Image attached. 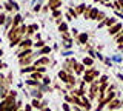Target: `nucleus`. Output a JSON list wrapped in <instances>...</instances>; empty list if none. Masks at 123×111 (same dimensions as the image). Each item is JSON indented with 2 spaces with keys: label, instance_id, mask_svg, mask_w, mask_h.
I'll list each match as a JSON object with an SVG mask.
<instances>
[{
  "label": "nucleus",
  "instance_id": "a18cd8bd",
  "mask_svg": "<svg viewBox=\"0 0 123 111\" xmlns=\"http://www.w3.org/2000/svg\"><path fill=\"white\" fill-rule=\"evenodd\" d=\"M62 46H63L65 49H71L72 45H71V42H62Z\"/></svg>",
  "mask_w": 123,
  "mask_h": 111
},
{
  "label": "nucleus",
  "instance_id": "bf43d9fd",
  "mask_svg": "<svg viewBox=\"0 0 123 111\" xmlns=\"http://www.w3.org/2000/svg\"><path fill=\"white\" fill-rule=\"evenodd\" d=\"M18 111H23V110H18Z\"/></svg>",
  "mask_w": 123,
  "mask_h": 111
},
{
  "label": "nucleus",
  "instance_id": "0eeeda50",
  "mask_svg": "<svg viewBox=\"0 0 123 111\" xmlns=\"http://www.w3.org/2000/svg\"><path fill=\"white\" fill-rule=\"evenodd\" d=\"M115 23H117V19H115V17H106L103 22H100V23H98L97 29H100V28H105V26H106V28H111V26L115 25Z\"/></svg>",
  "mask_w": 123,
  "mask_h": 111
},
{
  "label": "nucleus",
  "instance_id": "7c9ffc66",
  "mask_svg": "<svg viewBox=\"0 0 123 111\" xmlns=\"http://www.w3.org/2000/svg\"><path fill=\"white\" fill-rule=\"evenodd\" d=\"M91 9H92V6H91V5H86V9H85V13H83V19L89 20V13H91Z\"/></svg>",
  "mask_w": 123,
  "mask_h": 111
},
{
  "label": "nucleus",
  "instance_id": "a878e982",
  "mask_svg": "<svg viewBox=\"0 0 123 111\" xmlns=\"http://www.w3.org/2000/svg\"><path fill=\"white\" fill-rule=\"evenodd\" d=\"M69 29H68V23L66 22H62V23L59 25V33L60 34H63V33H68Z\"/></svg>",
  "mask_w": 123,
  "mask_h": 111
},
{
  "label": "nucleus",
  "instance_id": "4c0bfd02",
  "mask_svg": "<svg viewBox=\"0 0 123 111\" xmlns=\"http://www.w3.org/2000/svg\"><path fill=\"white\" fill-rule=\"evenodd\" d=\"M79 90L82 91L83 94H86V83H85L83 80H80V82H79Z\"/></svg>",
  "mask_w": 123,
  "mask_h": 111
},
{
  "label": "nucleus",
  "instance_id": "58836bf2",
  "mask_svg": "<svg viewBox=\"0 0 123 111\" xmlns=\"http://www.w3.org/2000/svg\"><path fill=\"white\" fill-rule=\"evenodd\" d=\"M62 39H63L65 42H72V39H71V34H69V31H68V33H63V34H62Z\"/></svg>",
  "mask_w": 123,
  "mask_h": 111
},
{
  "label": "nucleus",
  "instance_id": "603ef678",
  "mask_svg": "<svg viewBox=\"0 0 123 111\" xmlns=\"http://www.w3.org/2000/svg\"><path fill=\"white\" fill-rule=\"evenodd\" d=\"M65 17H66V22L72 20V17H71V14H69V13H65Z\"/></svg>",
  "mask_w": 123,
  "mask_h": 111
},
{
  "label": "nucleus",
  "instance_id": "f3484780",
  "mask_svg": "<svg viewBox=\"0 0 123 111\" xmlns=\"http://www.w3.org/2000/svg\"><path fill=\"white\" fill-rule=\"evenodd\" d=\"M68 76H69V74H68L65 70H60L59 72H57V77H59V80H60V82H63V83L68 82Z\"/></svg>",
  "mask_w": 123,
  "mask_h": 111
},
{
  "label": "nucleus",
  "instance_id": "4be33fe9",
  "mask_svg": "<svg viewBox=\"0 0 123 111\" xmlns=\"http://www.w3.org/2000/svg\"><path fill=\"white\" fill-rule=\"evenodd\" d=\"M51 51H52V48H51V46H48V45H45V46H43V48H40L37 52H38V56H46V54H49Z\"/></svg>",
  "mask_w": 123,
  "mask_h": 111
},
{
  "label": "nucleus",
  "instance_id": "473e14b6",
  "mask_svg": "<svg viewBox=\"0 0 123 111\" xmlns=\"http://www.w3.org/2000/svg\"><path fill=\"white\" fill-rule=\"evenodd\" d=\"M95 80H97V83L100 85V83H105V82H108V80H109V77H108L106 74H102L98 79H95Z\"/></svg>",
  "mask_w": 123,
  "mask_h": 111
},
{
  "label": "nucleus",
  "instance_id": "6e6d98bb",
  "mask_svg": "<svg viewBox=\"0 0 123 111\" xmlns=\"http://www.w3.org/2000/svg\"><path fill=\"white\" fill-rule=\"evenodd\" d=\"M40 111H51V110H49V106H43V108H40Z\"/></svg>",
  "mask_w": 123,
  "mask_h": 111
},
{
  "label": "nucleus",
  "instance_id": "9b49d317",
  "mask_svg": "<svg viewBox=\"0 0 123 111\" xmlns=\"http://www.w3.org/2000/svg\"><path fill=\"white\" fill-rule=\"evenodd\" d=\"M62 3H63V0H48L46 5H48L49 11H55V9H59L62 6Z\"/></svg>",
  "mask_w": 123,
  "mask_h": 111
},
{
  "label": "nucleus",
  "instance_id": "a211bd4d",
  "mask_svg": "<svg viewBox=\"0 0 123 111\" xmlns=\"http://www.w3.org/2000/svg\"><path fill=\"white\" fill-rule=\"evenodd\" d=\"M82 63L85 65V66H94V57H91V56H85L83 57V60H82Z\"/></svg>",
  "mask_w": 123,
  "mask_h": 111
},
{
  "label": "nucleus",
  "instance_id": "4d7b16f0",
  "mask_svg": "<svg viewBox=\"0 0 123 111\" xmlns=\"http://www.w3.org/2000/svg\"><path fill=\"white\" fill-rule=\"evenodd\" d=\"M2 68H6V63H2V62H0V70H2Z\"/></svg>",
  "mask_w": 123,
  "mask_h": 111
},
{
  "label": "nucleus",
  "instance_id": "8fccbe9b",
  "mask_svg": "<svg viewBox=\"0 0 123 111\" xmlns=\"http://www.w3.org/2000/svg\"><path fill=\"white\" fill-rule=\"evenodd\" d=\"M48 11H49L48 5H43V6H42V13H43V14H46V13H48Z\"/></svg>",
  "mask_w": 123,
  "mask_h": 111
},
{
  "label": "nucleus",
  "instance_id": "1a4fd4ad",
  "mask_svg": "<svg viewBox=\"0 0 123 111\" xmlns=\"http://www.w3.org/2000/svg\"><path fill=\"white\" fill-rule=\"evenodd\" d=\"M34 46V43H32V40L29 39V37H25L20 43H18V48H17V52L18 51H22V49H26V48H32Z\"/></svg>",
  "mask_w": 123,
  "mask_h": 111
},
{
  "label": "nucleus",
  "instance_id": "423d86ee",
  "mask_svg": "<svg viewBox=\"0 0 123 111\" xmlns=\"http://www.w3.org/2000/svg\"><path fill=\"white\" fill-rule=\"evenodd\" d=\"M122 106H123V100H120L118 97H115V99H112V100L106 105V108H108V111H115V110L122 108Z\"/></svg>",
  "mask_w": 123,
  "mask_h": 111
},
{
  "label": "nucleus",
  "instance_id": "f704fd0d",
  "mask_svg": "<svg viewBox=\"0 0 123 111\" xmlns=\"http://www.w3.org/2000/svg\"><path fill=\"white\" fill-rule=\"evenodd\" d=\"M3 8H5L6 9V13H9V14H12V5H11V3L9 2H5V3H3Z\"/></svg>",
  "mask_w": 123,
  "mask_h": 111
},
{
  "label": "nucleus",
  "instance_id": "4468645a",
  "mask_svg": "<svg viewBox=\"0 0 123 111\" xmlns=\"http://www.w3.org/2000/svg\"><path fill=\"white\" fill-rule=\"evenodd\" d=\"M37 31H38V25H37V23L28 25V29H26V37H31L32 34H36Z\"/></svg>",
  "mask_w": 123,
  "mask_h": 111
},
{
  "label": "nucleus",
  "instance_id": "dca6fc26",
  "mask_svg": "<svg viewBox=\"0 0 123 111\" xmlns=\"http://www.w3.org/2000/svg\"><path fill=\"white\" fill-rule=\"evenodd\" d=\"M85 70H86V66H85V65H83L82 62H77V65H75V70H74V74H77V76H80V74H82V76H83Z\"/></svg>",
  "mask_w": 123,
  "mask_h": 111
},
{
  "label": "nucleus",
  "instance_id": "864d4df0",
  "mask_svg": "<svg viewBox=\"0 0 123 111\" xmlns=\"http://www.w3.org/2000/svg\"><path fill=\"white\" fill-rule=\"evenodd\" d=\"M40 105H42V108H43V106H48V100H40Z\"/></svg>",
  "mask_w": 123,
  "mask_h": 111
},
{
  "label": "nucleus",
  "instance_id": "49530a36",
  "mask_svg": "<svg viewBox=\"0 0 123 111\" xmlns=\"http://www.w3.org/2000/svg\"><path fill=\"white\" fill-rule=\"evenodd\" d=\"M62 108H63V111H72V110H71V106H69V103H68V102H65L63 105H62Z\"/></svg>",
  "mask_w": 123,
  "mask_h": 111
},
{
  "label": "nucleus",
  "instance_id": "ea45409f",
  "mask_svg": "<svg viewBox=\"0 0 123 111\" xmlns=\"http://www.w3.org/2000/svg\"><path fill=\"white\" fill-rule=\"evenodd\" d=\"M42 83H43V85H49V83H51V77H49V76H43V79H42Z\"/></svg>",
  "mask_w": 123,
  "mask_h": 111
},
{
  "label": "nucleus",
  "instance_id": "c9c22d12",
  "mask_svg": "<svg viewBox=\"0 0 123 111\" xmlns=\"http://www.w3.org/2000/svg\"><path fill=\"white\" fill-rule=\"evenodd\" d=\"M114 37H115V42H117L118 45H120V43H123V31H120L118 34H115Z\"/></svg>",
  "mask_w": 123,
  "mask_h": 111
},
{
  "label": "nucleus",
  "instance_id": "c03bdc74",
  "mask_svg": "<svg viewBox=\"0 0 123 111\" xmlns=\"http://www.w3.org/2000/svg\"><path fill=\"white\" fill-rule=\"evenodd\" d=\"M32 11H34V13H40V11H42V5H40V3H36V5L32 6Z\"/></svg>",
  "mask_w": 123,
  "mask_h": 111
},
{
  "label": "nucleus",
  "instance_id": "c756f323",
  "mask_svg": "<svg viewBox=\"0 0 123 111\" xmlns=\"http://www.w3.org/2000/svg\"><path fill=\"white\" fill-rule=\"evenodd\" d=\"M31 106H32V108H37V110H40V108H42V105H40V100H38V99H32V100H31Z\"/></svg>",
  "mask_w": 123,
  "mask_h": 111
},
{
  "label": "nucleus",
  "instance_id": "f03ea898",
  "mask_svg": "<svg viewBox=\"0 0 123 111\" xmlns=\"http://www.w3.org/2000/svg\"><path fill=\"white\" fill-rule=\"evenodd\" d=\"M100 77V71L98 70H95L94 66H89V68H86L83 72V82L86 83V85H89V83H92L95 79H98Z\"/></svg>",
  "mask_w": 123,
  "mask_h": 111
},
{
  "label": "nucleus",
  "instance_id": "3c124183",
  "mask_svg": "<svg viewBox=\"0 0 123 111\" xmlns=\"http://www.w3.org/2000/svg\"><path fill=\"white\" fill-rule=\"evenodd\" d=\"M23 111H32V106H31V103L25 105V110H23Z\"/></svg>",
  "mask_w": 123,
  "mask_h": 111
},
{
  "label": "nucleus",
  "instance_id": "72a5a7b5",
  "mask_svg": "<svg viewBox=\"0 0 123 111\" xmlns=\"http://www.w3.org/2000/svg\"><path fill=\"white\" fill-rule=\"evenodd\" d=\"M6 17H8V14H6V13H3V11H0V26H3V25H5Z\"/></svg>",
  "mask_w": 123,
  "mask_h": 111
},
{
  "label": "nucleus",
  "instance_id": "7ed1b4c3",
  "mask_svg": "<svg viewBox=\"0 0 123 111\" xmlns=\"http://www.w3.org/2000/svg\"><path fill=\"white\" fill-rule=\"evenodd\" d=\"M38 52H32L31 56H28V57H22V59H18V65L23 68V66H29V65H34V62L38 59Z\"/></svg>",
  "mask_w": 123,
  "mask_h": 111
},
{
  "label": "nucleus",
  "instance_id": "6e6552de",
  "mask_svg": "<svg viewBox=\"0 0 123 111\" xmlns=\"http://www.w3.org/2000/svg\"><path fill=\"white\" fill-rule=\"evenodd\" d=\"M49 63H52V62L48 56H40L36 62H34V66H48Z\"/></svg>",
  "mask_w": 123,
  "mask_h": 111
},
{
  "label": "nucleus",
  "instance_id": "aec40b11",
  "mask_svg": "<svg viewBox=\"0 0 123 111\" xmlns=\"http://www.w3.org/2000/svg\"><path fill=\"white\" fill-rule=\"evenodd\" d=\"M43 76H45V74H42V72H38V71H34V72H31V74H29V79H32V80H37V82H40V80L43 79Z\"/></svg>",
  "mask_w": 123,
  "mask_h": 111
},
{
  "label": "nucleus",
  "instance_id": "2f4dec72",
  "mask_svg": "<svg viewBox=\"0 0 123 111\" xmlns=\"http://www.w3.org/2000/svg\"><path fill=\"white\" fill-rule=\"evenodd\" d=\"M45 45H46V43H45V40H42V39H40V40H37L36 43H34V46H32V48H36V49H40V48H43Z\"/></svg>",
  "mask_w": 123,
  "mask_h": 111
},
{
  "label": "nucleus",
  "instance_id": "de8ad7c7",
  "mask_svg": "<svg viewBox=\"0 0 123 111\" xmlns=\"http://www.w3.org/2000/svg\"><path fill=\"white\" fill-rule=\"evenodd\" d=\"M36 71L42 72V74H45V72H46V66H36Z\"/></svg>",
  "mask_w": 123,
  "mask_h": 111
},
{
  "label": "nucleus",
  "instance_id": "39448f33",
  "mask_svg": "<svg viewBox=\"0 0 123 111\" xmlns=\"http://www.w3.org/2000/svg\"><path fill=\"white\" fill-rule=\"evenodd\" d=\"M98 96V83L97 80H94L92 83H89V90H88V99L89 100H95Z\"/></svg>",
  "mask_w": 123,
  "mask_h": 111
},
{
  "label": "nucleus",
  "instance_id": "2eb2a0df",
  "mask_svg": "<svg viewBox=\"0 0 123 111\" xmlns=\"http://www.w3.org/2000/svg\"><path fill=\"white\" fill-rule=\"evenodd\" d=\"M34 52V49L32 48H26V49H22V51H18L17 52V59H22V57H28L31 56Z\"/></svg>",
  "mask_w": 123,
  "mask_h": 111
},
{
  "label": "nucleus",
  "instance_id": "e433bc0d",
  "mask_svg": "<svg viewBox=\"0 0 123 111\" xmlns=\"http://www.w3.org/2000/svg\"><path fill=\"white\" fill-rule=\"evenodd\" d=\"M12 80H14V76H12V72H9V74L6 76V80H5V83H6V86H9L11 83H12Z\"/></svg>",
  "mask_w": 123,
  "mask_h": 111
},
{
  "label": "nucleus",
  "instance_id": "5701e85b",
  "mask_svg": "<svg viewBox=\"0 0 123 111\" xmlns=\"http://www.w3.org/2000/svg\"><path fill=\"white\" fill-rule=\"evenodd\" d=\"M22 105H23V102L22 100H17L12 106H9V108L5 110V111H18V110H22Z\"/></svg>",
  "mask_w": 123,
  "mask_h": 111
},
{
  "label": "nucleus",
  "instance_id": "20e7f679",
  "mask_svg": "<svg viewBox=\"0 0 123 111\" xmlns=\"http://www.w3.org/2000/svg\"><path fill=\"white\" fill-rule=\"evenodd\" d=\"M75 65H77V60H75V57H69V59H66V60H65V63H63V68H62V70H65V71L68 72V74H74Z\"/></svg>",
  "mask_w": 123,
  "mask_h": 111
},
{
  "label": "nucleus",
  "instance_id": "052dcab7",
  "mask_svg": "<svg viewBox=\"0 0 123 111\" xmlns=\"http://www.w3.org/2000/svg\"><path fill=\"white\" fill-rule=\"evenodd\" d=\"M45 2H48V0H45Z\"/></svg>",
  "mask_w": 123,
  "mask_h": 111
},
{
  "label": "nucleus",
  "instance_id": "79ce46f5",
  "mask_svg": "<svg viewBox=\"0 0 123 111\" xmlns=\"http://www.w3.org/2000/svg\"><path fill=\"white\" fill-rule=\"evenodd\" d=\"M59 17H62V11L60 9L52 11V19H59Z\"/></svg>",
  "mask_w": 123,
  "mask_h": 111
},
{
  "label": "nucleus",
  "instance_id": "f257e3e1",
  "mask_svg": "<svg viewBox=\"0 0 123 111\" xmlns=\"http://www.w3.org/2000/svg\"><path fill=\"white\" fill-rule=\"evenodd\" d=\"M15 102H17V91H15V90H9L8 97L3 99V100H0V111L8 110L9 106H12Z\"/></svg>",
  "mask_w": 123,
  "mask_h": 111
},
{
  "label": "nucleus",
  "instance_id": "412c9836",
  "mask_svg": "<svg viewBox=\"0 0 123 111\" xmlns=\"http://www.w3.org/2000/svg\"><path fill=\"white\" fill-rule=\"evenodd\" d=\"M36 71V66L34 65H29V66H23L20 70V74H31V72Z\"/></svg>",
  "mask_w": 123,
  "mask_h": 111
},
{
  "label": "nucleus",
  "instance_id": "cd10ccee",
  "mask_svg": "<svg viewBox=\"0 0 123 111\" xmlns=\"http://www.w3.org/2000/svg\"><path fill=\"white\" fill-rule=\"evenodd\" d=\"M97 14H98V9L95 8V6H92V9L89 13V20H95V19H97Z\"/></svg>",
  "mask_w": 123,
  "mask_h": 111
},
{
  "label": "nucleus",
  "instance_id": "ddd939ff",
  "mask_svg": "<svg viewBox=\"0 0 123 111\" xmlns=\"http://www.w3.org/2000/svg\"><path fill=\"white\" fill-rule=\"evenodd\" d=\"M22 23H23V17L18 13L14 14V16H12V26H11V28H18Z\"/></svg>",
  "mask_w": 123,
  "mask_h": 111
},
{
  "label": "nucleus",
  "instance_id": "b1692460",
  "mask_svg": "<svg viewBox=\"0 0 123 111\" xmlns=\"http://www.w3.org/2000/svg\"><path fill=\"white\" fill-rule=\"evenodd\" d=\"M31 94H32V97H34V99H38V100H42V99H43V94H45V93H43L42 90H37V88H36V90H34Z\"/></svg>",
  "mask_w": 123,
  "mask_h": 111
},
{
  "label": "nucleus",
  "instance_id": "393cba45",
  "mask_svg": "<svg viewBox=\"0 0 123 111\" xmlns=\"http://www.w3.org/2000/svg\"><path fill=\"white\" fill-rule=\"evenodd\" d=\"M75 13L79 14V16H83V13H85V9H86V5H85V3H80L79 6H75Z\"/></svg>",
  "mask_w": 123,
  "mask_h": 111
},
{
  "label": "nucleus",
  "instance_id": "c85d7f7f",
  "mask_svg": "<svg viewBox=\"0 0 123 111\" xmlns=\"http://www.w3.org/2000/svg\"><path fill=\"white\" fill-rule=\"evenodd\" d=\"M106 17H108V16H106V13H105V11H98V14H97V19H95V20H97L98 23H100V22H103Z\"/></svg>",
  "mask_w": 123,
  "mask_h": 111
},
{
  "label": "nucleus",
  "instance_id": "a19ab883",
  "mask_svg": "<svg viewBox=\"0 0 123 111\" xmlns=\"http://www.w3.org/2000/svg\"><path fill=\"white\" fill-rule=\"evenodd\" d=\"M68 13L71 14V17H72V19H77V17H79V14L75 13V9H74V8H68Z\"/></svg>",
  "mask_w": 123,
  "mask_h": 111
},
{
  "label": "nucleus",
  "instance_id": "f8f14e48",
  "mask_svg": "<svg viewBox=\"0 0 123 111\" xmlns=\"http://www.w3.org/2000/svg\"><path fill=\"white\" fill-rule=\"evenodd\" d=\"M75 39H77V42H79V45H86L88 40H89V34L88 33H80Z\"/></svg>",
  "mask_w": 123,
  "mask_h": 111
},
{
  "label": "nucleus",
  "instance_id": "37998d69",
  "mask_svg": "<svg viewBox=\"0 0 123 111\" xmlns=\"http://www.w3.org/2000/svg\"><path fill=\"white\" fill-rule=\"evenodd\" d=\"M8 2H9L11 5H12L14 11H18V9H20V6H18V3H17V2H14V0H8Z\"/></svg>",
  "mask_w": 123,
  "mask_h": 111
},
{
  "label": "nucleus",
  "instance_id": "bb28decb",
  "mask_svg": "<svg viewBox=\"0 0 123 111\" xmlns=\"http://www.w3.org/2000/svg\"><path fill=\"white\" fill-rule=\"evenodd\" d=\"M66 83H69V85H72V86H75V85H77V77H75V74H69Z\"/></svg>",
  "mask_w": 123,
  "mask_h": 111
},
{
  "label": "nucleus",
  "instance_id": "9d476101",
  "mask_svg": "<svg viewBox=\"0 0 123 111\" xmlns=\"http://www.w3.org/2000/svg\"><path fill=\"white\" fill-rule=\"evenodd\" d=\"M122 29H123V25L120 23V22H117V23L112 25L111 28H108V34H109V36H115V34H118Z\"/></svg>",
  "mask_w": 123,
  "mask_h": 111
},
{
  "label": "nucleus",
  "instance_id": "09e8293b",
  "mask_svg": "<svg viewBox=\"0 0 123 111\" xmlns=\"http://www.w3.org/2000/svg\"><path fill=\"white\" fill-rule=\"evenodd\" d=\"M69 31H71V36H72V37H77V36H79V34H80V33H79V29H75V28L69 29Z\"/></svg>",
  "mask_w": 123,
  "mask_h": 111
},
{
  "label": "nucleus",
  "instance_id": "13d9d810",
  "mask_svg": "<svg viewBox=\"0 0 123 111\" xmlns=\"http://www.w3.org/2000/svg\"><path fill=\"white\" fill-rule=\"evenodd\" d=\"M2 56H3V49L0 48V57H2Z\"/></svg>",
  "mask_w": 123,
  "mask_h": 111
},
{
  "label": "nucleus",
  "instance_id": "5fc2aeb1",
  "mask_svg": "<svg viewBox=\"0 0 123 111\" xmlns=\"http://www.w3.org/2000/svg\"><path fill=\"white\" fill-rule=\"evenodd\" d=\"M62 22H63V20H62V17H59V19H55V23H57V26H59V25L62 23Z\"/></svg>",
  "mask_w": 123,
  "mask_h": 111
},
{
  "label": "nucleus",
  "instance_id": "6ab92c4d",
  "mask_svg": "<svg viewBox=\"0 0 123 111\" xmlns=\"http://www.w3.org/2000/svg\"><path fill=\"white\" fill-rule=\"evenodd\" d=\"M82 100H83V110L91 111V108H92V103H91L89 99H88L86 96H82Z\"/></svg>",
  "mask_w": 123,
  "mask_h": 111
}]
</instances>
